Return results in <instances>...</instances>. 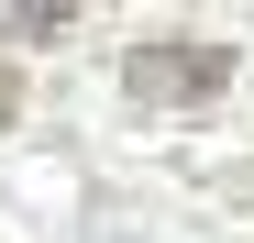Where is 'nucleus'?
I'll list each match as a JSON object with an SVG mask.
<instances>
[{
    "label": "nucleus",
    "mask_w": 254,
    "mask_h": 243,
    "mask_svg": "<svg viewBox=\"0 0 254 243\" xmlns=\"http://www.w3.org/2000/svg\"><path fill=\"white\" fill-rule=\"evenodd\" d=\"M11 111H22V77H11V66H0V133H11Z\"/></svg>",
    "instance_id": "7ed1b4c3"
},
{
    "label": "nucleus",
    "mask_w": 254,
    "mask_h": 243,
    "mask_svg": "<svg viewBox=\"0 0 254 243\" xmlns=\"http://www.w3.org/2000/svg\"><path fill=\"white\" fill-rule=\"evenodd\" d=\"M122 77H133L144 111H188V100H210L232 77V45H221V33H144Z\"/></svg>",
    "instance_id": "f257e3e1"
},
{
    "label": "nucleus",
    "mask_w": 254,
    "mask_h": 243,
    "mask_svg": "<svg viewBox=\"0 0 254 243\" xmlns=\"http://www.w3.org/2000/svg\"><path fill=\"white\" fill-rule=\"evenodd\" d=\"M77 11H66V0H33V11H0V33H11V45H22V33H66Z\"/></svg>",
    "instance_id": "f03ea898"
}]
</instances>
